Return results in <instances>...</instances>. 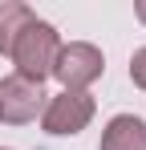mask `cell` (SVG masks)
I'll return each mask as SVG.
<instances>
[{"instance_id": "1", "label": "cell", "mask_w": 146, "mask_h": 150, "mask_svg": "<svg viewBox=\"0 0 146 150\" xmlns=\"http://www.w3.org/2000/svg\"><path fill=\"white\" fill-rule=\"evenodd\" d=\"M57 53H61V37H57V28L49 25V21H33V25H24V33L12 41V73L24 77V81H33V85H45V77H53V65H57Z\"/></svg>"}, {"instance_id": "2", "label": "cell", "mask_w": 146, "mask_h": 150, "mask_svg": "<svg viewBox=\"0 0 146 150\" xmlns=\"http://www.w3.org/2000/svg\"><path fill=\"white\" fill-rule=\"evenodd\" d=\"M101 73H106V57H101L97 45H89V41L61 45L57 65H53V77H57L69 93H89V85H94Z\"/></svg>"}, {"instance_id": "3", "label": "cell", "mask_w": 146, "mask_h": 150, "mask_svg": "<svg viewBox=\"0 0 146 150\" xmlns=\"http://www.w3.org/2000/svg\"><path fill=\"white\" fill-rule=\"evenodd\" d=\"M97 114V101L89 93H69V89H61L57 98L45 101V110H41V126H45V134L53 138H73V134H81L85 126L94 122Z\"/></svg>"}, {"instance_id": "4", "label": "cell", "mask_w": 146, "mask_h": 150, "mask_svg": "<svg viewBox=\"0 0 146 150\" xmlns=\"http://www.w3.org/2000/svg\"><path fill=\"white\" fill-rule=\"evenodd\" d=\"M41 110H45V89L41 85H33L16 73L0 77V122L28 126L41 118Z\"/></svg>"}, {"instance_id": "5", "label": "cell", "mask_w": 146, "mask_h": 150, "mask_svg": "<svg viewBox=\"0 0 146 150\" xmlns=\"http://www.w3.org/2000/svg\"><path fill=\"white\" fill-rule=\"evenodd\" d=\"M97 150H146V122L138 114H114L101 130Z\"/></svg>"}, {"instance_id": "6", "label": "cell", "mask_w": 146, "mask_h": 150, "mask_svg": "<svg viewBox=\"0 0 146 150\" xmlns=\"http://www.w3.org/2000/svg\"><path fill=\"white\" fill-rule=\"evenodd\" d=\"M37 21V12L21 4V0H0V57H8L12 53V41L24 33V25H33Z\"/></svg>"}, {"instance_id": "7", "label": "cell", "mask_w": 146, "mask_h": 150, "mask_svg": "<svg viewBox=\"0 0 146 150\" xmlns=\"http://www.w3.org/2000/svg\"><path fill=\"white\" fill-rule=\"evenodd\" d=\"M130 81H134L138 89H146V45L134 49V57H130Z\"/></svg>"}, {"instance_id": "8", "label": "cell", "mask_w": 146, "mask_h": 150, "mask_svg": "<svg viewBox=\"0 0 146 150\" xmlns=\"http://www.w3.org/2000/svg\"><path fill=\"white\" fill-rule=\"evenodd\" d=\"M134 16H138V21L146 25V0H134Z\"/></svg>"}, {"instance_id": "9", "label": "cell", "mask_w": 146, "mask_h": 150, "mask_svg": "<svg viewBox=\"0 0 146 150\" xmlns=\"http://www.w3.org/2000/svg\"><path fill=\"white\" fill-rule=\"evenodd\" d=\"M0 150H8V146H0Z\"/></svg>"}]
</instances>
